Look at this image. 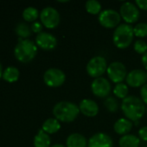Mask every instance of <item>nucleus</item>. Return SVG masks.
<instances>
[{
  "label": "nucleus",
  "mask_w": 147,
  "mask_h": 147,
  "mask_svg": "<svg viewBox=\"0 0 147 147\" xmlns=\"http://www.w3.org/2000/svg\"><path fill=\"white\" fill-rule=\"evenodd\" d=\"M121 110L126 119L133 122H138L146 114V104L141 98L130 96L126 97L121 103Z\"/></svg>",
  "instance_id": "nucleus-1"
},
{
  "label": "nucleus",
  "mask_w": 147,
  "mask_h": 147,
  "mask_svg": "<svg viewBox=\"0 0 147 147\" xmlns=\"http://www.w3.org/2000/svg\"><path fill=\"white\" fill-rule=\"evenodd\" d=\"M80 114L79 107L68 101H62L56 103L53 109V115L56 120L62 122H72L74 121Z\"/></svg>",
  "instance_id": "nucleus-2"
},
{
  "label": "nucleus",
  "mask_w": 147,
  "mask_h": 147,
  "mask_svg": "<svg viewBox=\"0 0 147 147\" xmlns=\"http://www.w3.org/2000/svg\"><path fill=\"white\" fill-rule=\"evenodd\" d=\"M37 53L36 44L29 39L21 40L15 47L14 54L17 60L23 63L31 61Z\"/></svg>",
  "instance_id": "nucleus-3"
},
{
  "label": "nucleus",
  "mask_w": 147,
  "mask_h": 147,
  "mask_svg": "<svg viewBox=\"0 0 147 147\" xmlns=\"http://www.w3.org/2000/svg\"><path fill=\"white\" fill-rule=\"evenodd\" d=\"M134 37L133 28L127 23L119 25L113 34V41L120 49L127 48L133 42Z\"/></svg>",
  "instance_id": "nucleus-4"
},
{
  "label": "nucleus",
  "mask_w": 147,
  "mask_h": 147,
  "mask_svg": "<svg viewBox=\"0 0 147 147\" xmlns=\"http://www.w3.org/2000/svg\"><path fill=\"white\" fill-rule=\"evenodd\" d=\"M107 63L104 57L95 56L92 58L87 65V72L91 78H101L107 70Z\"/></svg>",
  "instance_id": "nucleus-5"
},
{
  "label": "nucleus",
  "mask_w": 147,
  "mask_h": 147,
  "mask_svg": "<svg viewBox=\"0 0 147 147\" xmlns=\"http://www.w3.org/2000/svg\"><path fill=\"white\" fill-rule=\"evenodd\" d=\"M40 19L44 27L47 28H55L60 23V14L56 9L48 6L42 9L40 13Z\"/></svg>",
  "instance_id": "nucleus-6"
},
{
  "label": "nucleus",
  "mask_w": 147,
  "mask_h": 147,
  "mask_svg": "<svg viewBox=\"0 0 147 147\" xmlns=\"http://www.w3.org/2000/svg\"><path fill=\"white\" fill-rule=\"evenodd\" d=\"M98 20L102 27L106 28H113L119 26L121 20V16L118 11L108 9L100 13Z\"/></svg>",
  "instance_id": "nucleus-7"
},
{
  "label": "nucleus",
  "mask_w": 147,
  "mask_h": 147,
  "mask_svg": "<svg viewBox=\"0 0 147 147\" xmlns=\"http://www.w3.org/2000/svg\"><path fill=\"white\" fill-rule=\"evenodd\" d=\"M107 72L110 80L116 84L122 83L127 76L126 65L119 61H114L111 63L107 67Z\"/></svg>",
  "instance_id": "nucleus-8"
},
{
  "label": "nucleus",
  "mask_w": 147,
  "mask_h": 147,
  "mask_svg": "<svg viewBox=\"0 0 147 147\" xmlns=\"http://www.w3.org/2000/svg\"><path fill=\"white\" fill-rule=\"evenodd\" d=\"M44 83L49 87H60L62 86L65 80V73L58 68H49L43 75Z\"/></svg>",
  "instance_id": "nucleus-9"
},
{
  "label": "nucleus",
  "mask_w": 147,
  "mask_h": 147,
  "mask_svg": "<svg viewBox=\"0 0 147 147\" xmlns=\"http://www.w3.org/2000/svg\"><path fill=\"white\" fill-rule=\"evenodd\" d=\"M120 14L127 24L136 22L140 16L139 8L131 2H126L120 6Z\"/></svg>",
  "instance_id": "nucleus-10"
},
{
  "label": "nucleus",
  "mask_w": 147,
  "mask_h": 147,
  "mask_svg": "<svg viewBox=\"0 0 147 147\" xmlns=\"http://www.w3.org/2000/svg\"><path fill=\"white\" fill-rule=\"evenodd\" d=\"M91 90L97 97H107L111 92V84L105 78H95L91 84Z\"/></svg>",
  "instance_id": "nucleus-11"
},
{
  "label": "nucleus",
  "mask_w": 147,
  "mask_h": 147,
  "mask_svg": "<svg viewBox=\"0 0 147 147\" xmlns=\"http://www.w3.org/2000/svg\"><path fill=\"white\" fill-rule=\"evenodd\" d=\"M126 84L133 88L144 86L147 81V72L140 69L131 71L126 76Z\"/></svg>",
  "instance_id": "nucleus-12"
},
{
  "label": "nucleus",
  "mask_w": 147,
  "mask_h": 147,
  "mask_svg": "<svg viewBox=\"0 0 147 147\" xmlns=\"http://www.w3.org/2000/svg\"><path fill=\"white\" fill-rule=\"evenodd\" d=\"M36 45L43 50H53L57 45L56 38L50 33L42 32L36 37Z\"/></svg>",
  "instance_id": "nucleus-13"
},
{
  "label": "nucleus",
  "mask_w": 147,
  "mask_h": 147,
  "mask_svg": "<svg viewBox=\"0 0 147 147\" xmlns=\"http://www.w3.org/2000/svg\"><path fill=\"white\" fill-rule=\"evenodd\" d=\"M88 147H113V142L109 135L99 133L89 139Z\"/></svg>",
  "instance_id": "nucleus-14"
},
{
  "label": "nucleus",
  "mask_w": 147,
  "mask_h": 147,
  "mask_svg": "<svg viewBox=\"0 0 147 147\" xmlns=\"http://www.w3.org/2000/svg\"><path fill=\"white\" fill-rule=\"evenodd\" d=\"M80 112L87 117H94L99 113L98 104L91 99H83L79 104Z\"/></svg>",
  "instance_id": "nucleus-15"
},
{
  "label": "nucleus",
  "mask_w": 147,
  "mask_h": 147,
  "mask_svg": "<svg viewBox=\"0 0 147 147\" xmlns=\"http://www.w3.org/2000/svg\"><path fill=\"white\" fill-rule=\"evenodd\" d=\"M133 128V121L126 118L119 119L113 126V129L116 134L120 135H126Z\"/></svg>",
  "instance_id": "nucleus-16"
},
{
  "label": "nucleus",
  "mask_w": 147,
  "mask_h": 147,
  "mask_svg": "<svg viewBox=\"0 0 147 147\" xmlns=\"http://www.w3.org/2000/svg\"><path fill=\"white\" fill-rule=\"evenodd\" d=\"M66 145L67 147H87L88 142L82 134H72L68 137Z\"/></svg>",
  "instance_id": "nucleus-17"
},
{
  "label": "nucleus",
  "mask_w": 147,
  "mask_h": 147,
  "mask_svg": "<svg viewBox=\"0 0 147 147\" xmlns=\"http://www.w3.org/2000/svg\"><path fill=\"white\" fill-rule=\"evenodd\" d=\"M42 129L48 134H53L61 129V124L55 118H49L43 122Z\"/></svg>",
  "instance_id": "nucleus-18"
},
{
  "label": "nucleus",
  "mask_w": 147,
  "mask_h": 147,
  "mask_svg": "<svg viewBox=\"0 0 147 147\" xmlns=\"http://www.w3.org/2000/svg\"><path fill=\"white\" fill-rule=\"evenodd\" d=\"M50 138L48 134H46L42 129H40L37 134L34 138V146L35 147H50Z\"/></svg>",
  "instance_id": "nucleus-19"
},
{
  "label": "nucleus",
  "mask_w": 147,
  "mask_h": 147,
  "mask_svg": "<svg viewBox=\"0 0 147 147\" xmlns=\"http://www.w3.org/2000/svg\"><path fill=\"white\" fill-rule=\"evenodd\" d=\"M139 139L133 134H126L120 139L119 145L120 147H139Z\"/></svg>",
  "instance_id": "nucleus-20"
},
{
  "label": "nucleus",
  "mask_w": 147,
  "mask_h": 147,
  "mask_svg": "<svg viewBox=\"0 0 147 147\" xmlns=\"http://www.w3.org/2000/svg\"><path fill=\"white\" fill-rule=\"evenodd\" d=\"M19 74H20V72L16 67L9 66L3 72V78L9 83H14L18 80Z\"/></svg>",
  "instance_id": "nucleus-21"
},
{
  "label": "nucleus",
  "mask_w": 147,
  "mask_h": 147,
  "mask_svg": "<svg viewBox=\"0 0 147 147\" xmlns=\"http://www.w3.org/2000/svg\"><path fill=\"white\" fill-rule=\"evenodd\" d=\"M16 33L21 38H28L31 34V28L25 22H19L16 26Z\"/></svg>",
  "instance_id": "nucleus-22"
},
{
  "label": "nucleus",
  "mask_w": 147,
  "mask_h": 147,
  "mask_svg": "<svg viewBox=\"0 0 147 147\" xmlns=\"http://www.w3.org/2000/svg\"><path fill=\"white\" fill-rule=\"evenodd\" d=\"M38 16H39V12H38L37 9H36L35 7H31V6L27 7L23 11V17L27 22L36 21L37 19Z\"/></svg>",
  "instance_id": "nucleus-23"
},
{
  "label": "nucleus",
  "mask_w": 147,
  "mask_h": 147,
  "mask_svg": "<svg viewBox=\"0 0 147 147\" xmlns=\"http://www.w3.org/2000/svg\"><path fill=\"white\" fill-rule=\"evenodd\" d=\"M86 9L89 14L92 15H97L100 14L101 10V4L100 2L96 1V0H88L86 3Z\"/></svg>",
  "instance_id": "nucleus-24"
},
{
  "label": "nucleus",
  "mask_w": 147,
  "mask_h": 147,
  "mask_svg": "<svg viewBox=\"0 0 147 147\" xmlns=\"http://www.w3.org/2000/svg\"><path fill=\"white\" fill-rule=\"evenodd\" d=\"M128 86L124 84V83H120L116 84V86L113 89V94L120 99H125L126 97H127L128 95Z\"/></svg>",
  "instance_id": "nucleus-25"
},
{
  "label": "nucleus",
  "mask_w": 147,
  "mask_h": 147,
  "mask_svg": "<svg viewBox=\"0 0 147 147\" xmlns=\"http://www.w3.org/2000/svg\"><path fill=\"white\" fill-rule=\"evenodd\" d=\"M104 106L111 113H115L119 109L118 101L114 97H112V96H108L106 98L104 102Z\"/></svg>",
  "instance_id": "nucleus-26"
},
{
  "label": "nucleus",
  "mask_w": 147,
  "mask_h": 147,
  "mask_svg": "<svg viewBox=\"0 0 147 147\" xmlns=\"http://www.w3.org/2000/svg\"><path fill=\"white\" fill-rule=\"evenodd\" d=\"M134 35L137 37H146L147 36V23L139 22L133 28Z\"/></svg>",
  "instance_id": "nucleus-27"
},
{
  "label": "nucleus",
  "mask_w": 147,
  "mask_h": 147,
  "mask_svg": "<svg viewBox=\"0 0 147 147\" xmlns=\"http://www.w3.org/2000/svg\"><path fill=\"white\" fill-rule=\"evenodd\" d=\"M133 48L135 50V52L139 54H145L147 53V44L146 43L145 40H138L135 41L134 45H133Z\"/></svg>",
  "instance_id": "nucleus-28"
},
{
  "label": "nucleus",
  "mask_w": 147,
  "mask_h": 147,
  "mask_svg": "<svg viewBox=\"0 0 147 147\" xmlns=\"http://www.w3.org/2000/svg\"><path fill=\"white\" fill-rule=\"evenodd\" d=\"M30 28H31V30H32L34 33H37V34H40V33H42V23H40L39 22H34L32 23V25H31Z\"/></svg>",
  "instance_id": "nucleus-29"
},
{
  "label": "nucleus",
  "mask_w": 147,
  "mask_h": 147,
  "mask_svg": "<svg viewBox=\"0 0 147 147\" xmlns=\"http://www.w3.org/2000/svg\"><path fill=\"white\" fill-rule=\"evenodd\" d=\"M140 96L143 102L147 105V84H146L140 90Z\"/></svg>",
  "instance_id": "nucleus-30"
},
{
  "label": "nucleus",
  "mask_w": 147,
  "mask_h": 147,
  "mask_svg": "<svg viewBox=\"0 0 147 147\" xmlns=\"http://www.w3.org/2000/svg\"><path fill=\"white\" fill-rule=\"evenodd\" d=\"M139 138L142 140L147 141V127H141L139 129Z\"/></svg>",
  "instance_id": "nucleus-31"
},
{
  "label": "nucleus",
  "mask_w": 147,
  "mask_h": 147,
  "mask_svg": "<svg viewBox=\"0 0 147 147\" xmlns=\"http://www.w3.org/2000/svg\"><path fill=\"white\" fill-rule=\"evenodd\" d=\"M136 5L139 9L147 10V0H136Z\"/></svg>",
  "instance_id": "nucleus-32"
},
{
  "label": "nucleus",
  "mask_w": 147,
  "mask_h": 147,
  "mask_svg": "<svg viewBox=\"0 0 147 147\" xmlns=\"http://www.w3.org/2000/svg\"><path fill=\"white\" fill-rule=\"evenodd\" d=\"M142 63L145 66V68L147 71V53H146L143 56H142Z\"/></svg>",
  "instance_id": "nucleus-33"
},
{
  "label": "nucleus",
  "mask_w": 147,
  "mask_h": 147,
  "mask_svg": "<svg viewBox=\"0 0 147 147\" xmlns=\"http://www.w3.org/2000/svg\"><path fill=\"white\" fill-rule=\"evenodd\" d=\"M50 147H65L63 145H62V144H55V145H53V146H51Z\"/></svg>",
  "instance_id": "nucleus-34"
},
{
  "label": "nucleus",
  "mask_w": 147,
  "mask_h": 147,
  "mask_svg": "<svg viewBox=\"0 0 147 147\" xmlns=\"http://www.w3.org/2000/svg\"><path fill=\"white\" fill-rule=\"evenodd\" d=\"M3 77V71H2V65L0 64V78Z\"/></svg>",
  "instance_id": "nucleus-35"
},
{
  "label": "nucleus",
  "mask_w": 147,
  "mask_h": 147,
  "mask_svg": "<svg viewBox=\"0 0 147 147\" xmlns=\"http://www.w3.org/2000/svg\"><path fill=\"white\" fill-rule=\"evenodd\" d=\"M146 113H147V109H146Z\"/></svg>",
  "instance_id": "nucleus-36"
},
{
  "label": "nucleus",
  "mask_w": 147,
  "mask_h": 147,
  "mask_svg": "<svg viewBox=\"0 0 147 147\" xmlns=\"http://www.w3.org/2000/svg\"><path fill=\"white\" fill-rule=\"evenodd\" d=\"M146 147H147V146H146Z\"/></svg>",
  "instance_id": "nucleus-37"
}]
</instances>
